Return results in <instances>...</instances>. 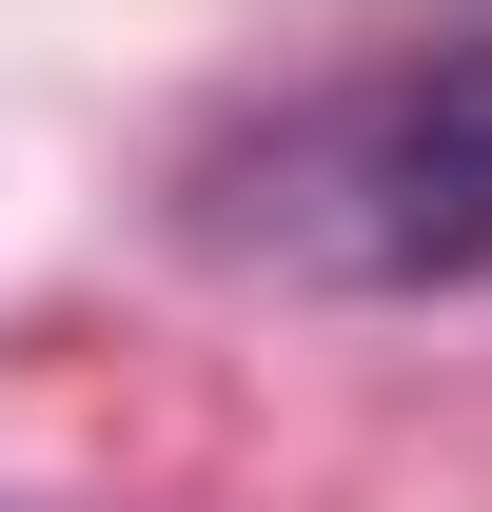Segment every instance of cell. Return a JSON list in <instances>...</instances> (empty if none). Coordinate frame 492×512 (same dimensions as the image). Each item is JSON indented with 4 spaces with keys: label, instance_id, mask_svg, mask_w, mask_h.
<instances>
[{
    "label": "cell",
    "instance_id": "1",
    "mask_svg": "<svg viewBox=\"0 0 492 512\" xmlns=\"http://www.w3.org/2000/svg\"><path fill=\"white\" fill-rule=\"evenodd\" d=\"M178 237L256 296H492V20L256 99L178 158Z\"/></svg>",
    "mask_w": 492,
    "mask_h": 512
}]
</instances>
